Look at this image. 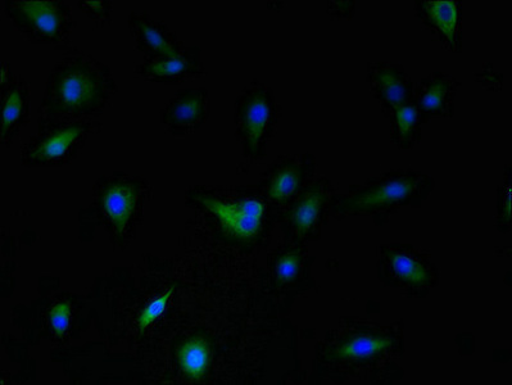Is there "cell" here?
I'll list each match as a JSON object with an SVG mask.
<instances>
[{"instance_id": "cell-1", "label": "cell", "mask_w": 512, "mask_h": 385, "mask_svg": "<svg viewBox=\"0 0 512 385\" xmlns=\"http://www.w3.org/2000/svg\"><path fill=\"white\" fill-rule=\"evenodd\" d=\"M117 92L110 67L75 49L49 72L38 124L97 119L111 106Z\"/></svg>"}, {"instance_id": "cell-2", "label": "cell", "mask_w": 512, "mask_h": 385, "mask_svg": "<svg viewBox=\"0 0 512 385\" xmlns=\"http://www.w3.org/2000/svg\"><path fill=\"white\" fill-rule=\"evenodd\" d=\"M185 202L207 217L226 244L247 253L266 246L278 220L257 185H197L188 190Z\"/></svg>"}, {"instance_id": "cell-3", "label": "cell", "mask_w": 512, "mask_h": 385, "mask_svg": "<svg viewBox=\"0 0 512 385\" xmlns=\"http://www.w3.org/2000/svg\"><path fill=\"white\" fill-rule=\"evenodd\" d=\"M436 188V181L424 172L393 170L373 176L362 184L352 185L347 193L334 197L330 216L370 217L383 226L403 207L419 208Z\"/></svg>"}, {"instance_id": "cell-4", "label": "cell", "mask_w": 512, "mask_h": 385, "mask_svg": "<svg viewBox=\"0 0 512 385\" xmlns=\"http://www.w3.org/2000/svg\"><path fill=\"white\" fill-rule=\"evenodd\" d=\"M151 198V184L140 176L121 171L102 176L94 185L92 205L81 211V228L101 226L113 248L125 251L137 238Z\"/></svg>"}, {"instance_id": "cell-5", "label": "cell", "mask_w": 512, "mask_h": 385, "mask_svg": "<svg viewBox=\"0 0 512 385\" xmlns=\"http://www.w3.org/2000/svg\"><path fill=\"white\" fill-rule=\"evenodd\" d=\"M400 328L382 325H348L338 334L328 335L317 348V361L325 371H355L375 368L389 357L401 356Z\"/></svg>"}, {"instance_id": "cell-6", "label": "cell", "mask_w": 512, "mask_h": 385, "mask_svg": "<svg viewBox=\"0 0 512 385\" xmlns=\"http://www.w3.org/2000/svg\"><path fill=\"white\" fill-rule=\"evenodd\" d=\"M30 311V316L15 312V321L20 320L18 329L24 332L31 346L47 339L58 348L66 347L72 339H79L93 321L89 302L71 293H60L36 301Z\"/></svg>"}, {"instance_id": "cell-7", "label": "cell", "mask_w": 512, "mask_h": 385, "mask_svg": "<svg viewBox=\"0 0 512 385\" xmlns=\"http://www.w3.org/2000/svg\"><path fill=\"white\" fill-rule=\"evenodd\" d=\"M282 115L283 108L274 90L260 80L251 81L235 99V137L242 146L243 160L249 166L267 156Z\"/></svg>"}, {"instance_id": "cell-8", "label": "cell", "mask_w": 512, "mask_h": 385, "mask_svg": "<svg viewBox=\"0 0 512 385\" xmlns=\"http://www.w3.org/2000/svg\"><path fill=\"white\" fill-rule=\"evenodd\" d=\"M102 129L101 122L95 120L39 124L38 134L22 147L21 163L30 169L70 165L83 152L88 140Z\"/></svg>"}, {"instance_id": "cell-9", "label": "cell", "mask_w": 512, "mask_h": 385, "mask_svg": "<svg viewBox=\"0 0 512 385\" xmlns=\"http://www.w3.org/2000/svg\"><path fill=\"white\" fill-rule=\"evenodd\" d=\"M378 279L384 287L409 297H427L441 275L432 255L414 244L392 243L379 248Z\"/></svg>"}, {"instance_id": "cell-10", "label": "cell", "mask_w": 512, "mask_h": 385, "mask_svg": "<svg viewBox=\"0 0 512 385\" xmlns=\"http://www.w3.org/2000/svg\"><path fill=\"white\" fill-rule=\"evenodd\" d=\"M4 13L29 42L70 47L76 21L69 4L63 0H7Z\"/></svg>"}, {"instance_id": "cell-11", "label": "cell", "mask_w": 512, "mask_h": 385, "mask_svg": "<svg viewBox=\"0 0 512 385\" xmlns=\"http://www.w3.org/2000/svg\"><path fill=\"white\" fill-rule=\"evenodd\" d=\"M338 193L332 180L315 176L278 215L276 224L284 238L303 244L319 240Z\"/></svg>"}, {"instance_id": "cell-12", "label": "cell", "mask_w": 512, "mask_h": 385, "mask_svg": "<svg viewBox=\"0 0 512 385\" xmlns=\"http://www.w3.org/2000/svg\"><path fill=\"white\" fill-rule=\"evenodd\" d=\"M316 260L307 244L285 239L267 256V289L285 308L315 287L312 266Z\"/></svg>"}, {"instance_id": "cell-13", "label": "cell", "mask_w": 512, "mask_h": 385, "mask_svg": "<svg viewBox=\"0 0 512 385\" xmlns=\"http://www.w3.org/2000/svg\"><path fill=\"white\" fill-rule=\"evenodd\" d=\"M316 158L311 153L284 154L262 172L257 187L276 215L315 178Z\"/></svg>"}, {"instance_id": "cell-14", "label": "cell", "mask_w": 512, "mask_h": 385, "mask_svg": "<svg viewBox=\"0 0 512 385\" xmlns=\"http://www.w3.org/2000/svg\"><path fill=\"white\" fill-rule=\"evenodd\" d=\"M211 115V98L206 88L181 89L160 113L161 124L176 138L196 133Z\"/></svg>"}, {"instance_id": "cell-15", "label": "cell", "mask_w": 512, "mask_h": 385, "mask_svg": "<svg viewBox=\"0 0 512 385\" xmlns=\"http://www.w3.org/2000/svg\"><path fill=\"white\" fill-rule=\"evenodd\" d=\"M0 89H2L0 90V98H2L0 143L3 147H11L30 121V85L24 77L13 74L11 66L3 62Z\"/></svg>"}, {"instance_id": "cell-16", "label": "cell", "mask_w": 512, "mask_h": 385, "mask_svg": "<svg viewBox=\"0 0 512 385\" xmlns=\"http://www.w3.org/2000/svg\"><path fill=\"white\" fill-rule=\"evenodd\" d=\"M366 81L385 117L403 104L412 102L414 97L415 84L405 67L398 63H367Z\"/></svg>"}, {"instance_id": "cell-17", "label": "cell", "mask_w": 512, "mask_h": 385, "mask_svg": "<svg viewBox=\"0 0 512 385\" xmlns=\"http://www.w3.org/2000/svg\"><path fill=\"white\" fill-rule=\"evenodd\" d=\"M415 13L419 21L448 52L462 48V3L460 0H418Z\"/></svg>"}, {"instance_id": "cell-18", "label": "cell", "mask_w": 512, "mask_h": 385, "mask_svg": "<svg viewBox=\"0 0 512 385\" xmlns=\"http://www.w3.org/2000/svg\"><path fill=\"white\" fill-rule=\"evenodd\" d=\"M207 75L203 65L202 51L199 47L185 49L178 57L146 58L135 69V76L148 83L178 85L190 80L202 79Z\"/></svg>"}, {"instance_id": "cell-19", "label": "cell", "mask_w": 512, "mask_h": 385, "mask_svg": "<svg viewBox=\"0 0 512 385\" xmlns=\"http://www.w3.org/2000/svg\"><path fill=\"white\" fill-rule=\"evenodd\" d=\"M129 30L138 51L151 60L178 57L187 49L169 26L147 12L130 13Z\"/></svg>"}, {"instance_id": "cell-20", "label": "cell", "mask_w": 512, "mask_h": 385, "mask_svg": "<svg viewBox=\"0 0 512 385\" xmlns=\"http://www.w3.org/2000/svg\"><path fill=\"white\" fill-rule=\"evenodd\" d=\"M460 88L456 77L432 72L415 84L412 102L427 122L437 117L450 119L455 115V99Z\"/></svg>"}, {"instance_id": "cell-21", "label": "cell", "mask_w": 512, "mask_h": 385, "mask_svg": "<svg viewBox=\"0 0 512 385\" xmlns=\"http://www.w3.org/2000/svg\"><path fill=\"white\" fill-rule=\"evenodd\" d=\"M391 122V139L401 151H412L421 140L425 119L414 102L403 104L387 116Z\"/></svg>"}, {"instance_id": "cell-22", "label": "cell", "mask_w": 512, "mask_h": 385, "mask_svg": "<svg viewBox=\"0 0 512 385\" xmlns=\"http://www.w3.org/2000/svg\"><path fill=\"white\" fill-rule=\"evenodd\" d=\"M512 172L511 166L507 165L504 180L497 190V220L496 226L500 233H509L512 225Z\"/></svg>"}, {"instance_id": "cell-23", "label": "cell", "mask_w": 512, "mask_h": 385, "mask_svg": "<svg viewBox=\"0 0 512 385\" xmlns=\"http://www.w3.org/2000/svg\"><path fill=\"white\" fill-rule=\"evenodd\" d=\"M81 11L86 13L90 20L94 21L99 27H107L112 24V2L108 0H99V2H92V0H83L77 3Z\"/></svg>"}]
</instances>
